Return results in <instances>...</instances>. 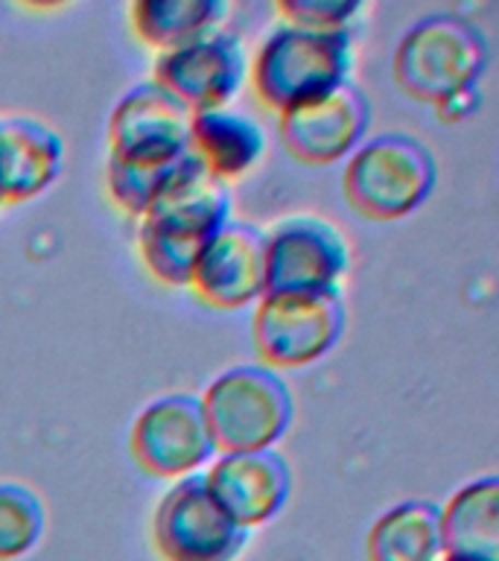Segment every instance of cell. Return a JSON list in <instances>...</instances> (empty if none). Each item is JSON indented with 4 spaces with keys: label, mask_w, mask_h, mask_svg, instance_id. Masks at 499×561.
Masks as SVG:
<instances>
[{
    "label": "cell",
    "mask_w": 499,
    "mask_h": 561,
    "mask_svg": "<svg viewBox=\"0 0 499 561\" xmlns=\"http://www.w3.org/2000/svg\"><path fill=\"white\" fill-rule=\"evenodd\" d=\"M138 222L140 261L149 275L166 287H187L201 249L231 222V193L187 156Z\"/></svg>",
    "instance_id": "cell-1"
},
{
    "label": "cell",
    "mask_w": 499,
    "mask_h": 561,
    "mask_svg": "<svg viewBox=\"0 0 499 561\" xmlns=\"http://www.w3.org/2000/svg\"><path fill=\"white\" fill-rule=\"evenodd\" d=\"M488 68V42L476 24L459 15L436 12L415 21L394 47L392 73L403 94L432 105L441 114L462 117L464 100L479 85ZM453 117V121H455Z\"/></svg>",
    "instance_id": "cell-2"
},
{
    "label": "cell",
    "mask_w": 499,
    "mask_h": 561,
    "mask_svg": "<svg viewBox=\"0 0 499 561\" xmlns=\"http://www.w3.org/2000/svg\"><path fill=\"white\" fill-rule=\"evenodd\" d=\"M350 68H353L350 30L318 33V30L278 24L257 47V56L248 65V82L254 96L269 112L283 114L348 85Z\"/></svg>",
    "instance_id": "cell-3"
},
{
    "label": "cell",
    "mask_w": 499,
    "mask_h": 561,
    "mask_svg": "<svg viewBox=\"0 0 499 561\" xmlns=\"http://www.w3.org/2000/svg\"><path fill=\"white\" fill-rule=\"evenodd\" d=\"M199 403L219 454L275 450L295 415L287 380L260 363L234 366L213 377Z\"/></svg>",
    "instance_id": "cell-4"
},
{
    "label": "cell",
    "mask_w": 499,
    "mask_h": 561,
    "mask_svg": "<svg viewBox=\"0 0 499 561\" xmlns=\"http://www.w3.org/2000/svg\"><path fill=\"white\" fill-rule=\"evenodd\" d=\"M436 187V158L418 138L385 131L365 138L348 156L341 193L353 214L394 222L415 214Z\"/></svg>",
    "instance_id": "cell-5"
},
{
    "label": "cell",
    "mask_w": 499,
    "mask_h": 561,
    "mask_svg": "<svg viewBox=\"0 0 499 561\" xmlns=\"http://www.w3.org/2000/svg\"><path fill=\"white\" fill-rule=\"evenodd\" d=\"M266 289L292 296H339L350 270V245L330 219L287 217L263 234Z\"/></svg>",
    "instance_id": "cell-6"
},
{
    "label": "cell",
    "mask_w": 499,
    "mask_h": 561,
    "mask_svg": "<svg viewBox=\"0 0 499 561\" xmlns=\"http://www.w3.org/2000/svg\"><path fill=\"white\" fill-rule=\"evenodd\" d=\"M345 331L339 296L269 293L254 307L252 340L260 366L271 371L313 366L336 348Z\"/></svg>",
    "instance_id": "cell-7"
},
{
    "label": "cell",
    "mask_w": 499,
    "mask_h": 561,
    "mask_svg": "<svg viewBox=\"0 0 499 561\" xmlns=\"http://www.w3.org/2000/svg\"><path fill=\"white\" fill-rule=\"evenodd\" d=\"M152 547L161 561H234L248 533L210 500L205 477L175 480L152 512Z\"/></svg>",
    "instance_id": "cell-8"
},
{
    "label": "cell",
    "mask_w": 499,
    "mask_h": 561,
    "mask_svg": "<svg viewBox=\"0 0 499 561\" xmlns=\"http://www.w3.org/2000/svg\"><path fill=\"white\" fill-rule=\"evenodd\" d=\"M129 450L140 471L173 482L199 473L217 454L199 398L193 394H164L147 403L131 424Z\"/></svg>",
    "instance_id": "cell-9"
},
{
    "label": "cell",
    "mask_w": 499,
    "mask_h": 561,
    "mask_svg": "<svg viewBox=\"0 0 499 561\" xmlns=\"http://www.w3.org/2000/svg\"><path fill=\"white\" fill-rule=\"evenodd\" d=\"M193 112L147 79L131 85L108 114V158L129 164H166L187 156Z\"/></svg>",
    "instance_id": "cell-10"
},
{
    "label": "cell",
    "mask_w": 499,
    "mask_h": 561,
    "mask_svg": "<svg viewBox=\"0 0 499 561\" xmlns=\"http://www.w3.org/2000/svg\"><path fill=\"white\" fill-rule=\"evenodd\" d=\"M248 79V59L236 35L217 33L178 50L161 53L152 70V82L170 91L193 114L228 108Z\"/></svg>",
    "instance_id": "cell-11"
},
{
    "label": "cell",
    "mask_w": 499,
    "mask_h": 561,
    "mask_svg": "<svg viewBox=\"0 0 499 561\" xmlns=\"http://www.w3.org/2000/svg\"><path fill=\"white\" fill-rule=\"evenodd\" d=\"M371 103L353 82L336 88L322 100L278 114L280 144L289 156L310 167L336 164L365 140Z\"/></svg>",
    "instance_id": "cell-12"
},
{
    "label": "cell",
    "mask_w": 499,
    "mask_h": 561,
    "mask_svg": "<svg viewBox=\"0 0 499 561\" xmlns=\"http://www.w3.org/2000/svg\"><path fill=\"white\" fill-rule=\"evenodd\" d=\"M201 477L210 500L245 533L278 517L292 494V471L278 450L219 454Z\"/></svg>",
    "instance_id": "cell-13"
},
{
    "label": "cell",
    "mask_w": 499,
    "mask_h": 561,
    "mask_svg": "<svg viewBox=\"0 0 499 561\" xmlns=\"http://www.w3.org/2000/svg\"><path fill=\"white\" fill-rule=\"evenodd\" d=\"M187 287L217 310L257 305L266 289L263 231L248 222H225L201 249Z\"/></svg>",
    "instance_id": "cell-14"
},
{
    "label": "cell",
    "mask_w": 499,
    "mask_h": 561,
    "mask_svg": "<svg viewBox=\"0 0 499 561\" xmlns=\"http://www.w3.org/2000/svg\"><path fill=\"white\" fill-rule=\"evenodd\" d=\"M65 164V140L35 117H0V208L50 191Z\"/></svg>",
    "instance_id": "cell-15"
},
{
    "label": "cell",
    "mask_w": 499,
    "mask_h": 561,
    "mask_svg": "<svg viewBox=\"0 0 499 561\" xmlns=\"http://www.w3.org/2000/svg\"><path fill=\"white\" fill-rule=\"evenodd\" d=\"M441 552L464 561H499V480H471L438 506Z\"/></svg>",
    "instance_id": "cell-16"
},
{
    "label": "cell",
    "mask_w": 499,
    "mask_h": 561,
    "mask_svg": "<svg viewBox=\"0 0 499 561\" xmlns=\"http://www.w3.org/2000/svg\"><path fill=\"white\" fill-rule=\"evenodd\" d=\"M187 152L199 161L210 179L228 184L260 164L266 152V131L248 114L231 108L196 112L190 121Z\"/></svg>",
    "instance_id": "cell-17"
},
{
    "label": "cell",
    "mask_w": 499,
    "mask_h": 561,
    "mask_svg": "<svg viewBox=\"0 0 499 561\" xmlns=\"http://www.w3.org/2000/svg\"><path fill=\"white\" fill-rule=\"evenodd\" d=\"M225 12L228 3L222 0H135L129 24L147 47L170 53L217 33Z\"/></svg>",
    "instance_id": "cell-18"
},
{
    "label": "cell",
    "mask_w": 499,
    "mask_h": 561,
    "mask_svg": "<svg viewBox=\"0 0 499 561\" xmlns=\"http://www.w3.org/2000/svg\"><path fill=\"white\" fill-rule=\"evenodd\" d=\"M441 556L438 506L429 500H403L368 529V561H438Z\"/></svg>",
    "instance_id": "cell-19"
},
{
    "label": "cell",
    "mask_w": 499,
    "mask_h": 561,
    "mask_svg": "<svg viewBox=\"0 0 499 561\" xmlns=\"http://www.w3.org/2000/svg\"><path fill=\"white\" fill-rule=\"evenodd\" d=\"M42 497L21 482H0V561L24 559L44 538Z\"/></svg>",
    "instance_id": "cell-20"
},
{
    "label": "cell",
    "mask_w": 499,
    "mask_h": 561,
    "mask_svg": "<svg viewBox=\"0 0 499 561\" xmlns=\"http://www.w3.org/2000/svg\"><path fill=\"white\" fill-rule=\"evenodd\" d=\"M184 158L166 161V164H129V161L108 158V164H105V191H108V199L126 217L140 219L149 210V205L161 196L166 184L173 182V175L182 170Z\"/></svg>",
    "instance_id": "cell-21"
},
{
    "label": "cell",
    "mask_w": 499,
    "mask_h": 561,
    "mask_svg": "<svg viewBox=\"0 0 499 561\" xmlns=\"http://www.w3.org/2000/svg\"><path fill=\"white\" fill-rule=\"evenodd\" d=\"M275 9L283 18V24L318 30V33L350 30L353 18L362 15L359 0H278Z\"/></svg>",
    "instance_id": "cell-22"
},
{
    "label": "cell",
    "mask_w": 499,
    "mask_h": 561,
    "mask_svg": "<svg viewBox=\"0 0 499 561\" xmlns=\"http://www.w3.org/2000/svg\"><path fill=\"white\" fill-rule=\"evenodd\" d=\"M438 561H464V559H450V556H441V559Z\"/></svg>",
    "instance_id": "cell-23"
}]
</instances>
